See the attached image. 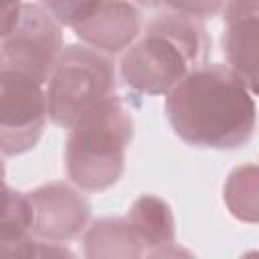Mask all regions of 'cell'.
I'll use <instances>...</instances> for the list:
<instances>
[{
  "instance_id": "obj_1",
  "label": "cell",
  "mask_w": 259,
  "mask_h": 259,
  "mask_svg": "<svg viewBox=\"0 0 259 259\" xmlns=\"http://www.w3.org/2000/svg\"><path fill=\"white\" fill-rule=\"evenodd\" d=\"M166 117L174 134L202 150H235L255 130V93L229 65L202 63L166 93Z\"/></svg>"
},
{
  "instance_id": "obj_2",
  "label": "cell",
  "mask_w": 259,
  "mask_h": 259,
  "mask_svg": "<svg viewBox=\"0 0 259 259\" xmlns=\"http://www.w3.org/2000/svg\"><path fill=\"white\" fill-rule=\"evenodd\" d=\"M210 36L202 20L164 12L146 24L121 55L119 77L142 95H166L188 71L206 63Z\"/></svg>"
},
{
  "instance_id": "obj_3",
  "label": "cell",
  "mask_w": 259,
  "mask_h": 259,
  "mask_svg": "<svg viewBox=\"0 0 259 259\" xmlns=\"http://www.w3.org/2000/svg\"><path fill=\"white\" fill-rule=\"evenodd\" d=\"M67 130L65 164L71 182L89 192L117 184L125 168V150L134 136L132 113L119 95L111 93L101 99Z\"/></svg>"
},
{
  "instance_id": "obj_4",
  "label": "cell",
  "mask_w": 259,
  "mask_h": 259,
  "mask_svg": "<svg viewBox=\"0 0 259 259\" xmlns=\"http://www.w3.org/2000/svg\"><path fill=\"white\" fill-rule=\"evenodd\" d=\"M115 65L109 55L87 45H67L45 83L49 119L71 127L85 111L115 93Z\"/></svg>"
},
{
  "instance_id": "obj_5",
  "label": "cell",
  "mask_w": 259,
  "mask_h": 259,
  "mask_svg": "<svg viewBox=\"0 0 259 259\" xmlns=\"http://www.w3.org/2000/svg\"><path fill=\"white\" fill-rule=\"evenodd\" d=\"M63 51V26L40 2H24L14 26L0 38V75L45 85Z\"/></svg>"
},
{
  "instance_id": "obj_6",
  "label": "cell",
  "mask_w": 259,
  "mask_h": 259,
  "mask_svg": "<svg viewBox=\"0 0 259 259\" xmlns=\"http://www.w3.org/2000/svg\"><path fill=\"white\" fill-rule=\"evenodd\" d=\"M47 119L45 85L0 75V152L4 156L30 152L38 144Z\"/></svg>"
},
{
  "instance_id": "obj_7",
  "label": "cell",
  "mask_w": 259,
  "mask_h": 259,
  "mask_svg": "<svg viewBox=\"0 0 259 259\" xmlns=\"http://www.w3.org/2000/svg\"><path fill=\"white\" fill-rule=\"evenodd\" d=\"M32 212L30 235L51 243H67L85 233L91 219L89 200L67 182H49L26 192Z\"/></svg>"
},
{
  "instance_id": "obj_8",
  "label": "cell",
  "mask_w": 259,
  "mask_h": 259,
  "mask_svg": "<svg viewBox=\"0 0 259 259\" xmlns=\"http://www.w3.org/2000/svg\"><path fill=\"white\" fill-rule=\"evenodd\" d=\"M73 32L83 45L105 55H117L142 34V14L132 0H101L95 12Z\"/></svg>"
},
{
  "instance_id": "obj_9",
  "label": "cell",
  "mask_w": 259,
  "mask_h": 259,
  "mask_svg": "<svg viewBox=\"0 0 259 259\" xmlns=\"http://www.w3.org/2000/svg\"><path fill=\"white\" fill-rule=\"evenodd\" d=\"M0 174V255H73L63 243L30 235V202L26 192L14 190Z\"/></svg>"
},
{
  "instance_id": "obj_10",
  "label": "cell",
  "mask_w": 259,
  "mask_h": 259,
  "mask_svg": "<svg viewBox=\"0 0 259 259\" xmlns=\"http://www.w3.org/2000/svg\"><path fill=\"white\" fill-rule=\"evenodd\" d=\"M123 219L138 237L144 249V257H168L186 253L176 247V223L172 208L164 198L156 194H142L132 202Z\"/></svg>"
},
{
  "instance_id": "obj_11",
  "label": "cell",
  "mask_w": 259,
  "mask_h": 259,
  "mask_svg": "<svg viewBox=\"0 0 259 259\" xmlns=\"http://www.w3.org/2000/svg\"><path fill=\"white\" fill-rule=\"evenodd\" d=\"M257 49H259V14L235 16L225 20L223 53L229 67L243 77L257 93Z\"/></svg>"
},
{
  "instance_id": "obj_12",
  "label": "cell",
  "mask_w": 259,
  "mask_h": 259,
  "mask_svg": "<svg viewBox=\"0 0 259 259\" xmlns=\"http://www.w3.org/2000/svg\"><path fill=\"white\" fill-rule=\"evenodd\" d=\"M85 257L89 259H136L144 257V249L127 221L99 219L85 229Z\"/></svg>"
},
{
  "instance_id": "obj_13",
  "label": "cell",
  "mask_w": 259,
  "mask_h": 259,
  "mask_svg": "<svg viewBox=\"0 0 259 259\" xmlns=\"http://www.w3.org/2000/svg\"><path fill=\"white\" fill-rule=\"evenodd\" d=\"M223 198L229 212L245 223L257 221V166L245 164L235 168L223 188Z\"/></svg>"
},
{
  "instance_id": "obj_14",
  "label": "cell",
  "mask_w": 259,
  "mask_h": 259,
  "mask_svg": "<svg viewBox=\"0 0 259 259\" xmlns=\"http://www.w3.org/2000/svg\"><path fill=\"white\" fill-rule=\"evenodd\" d=\"M101 0H40L45 10L61 24L75 28L83 20H87Z\"/></svg>"
},
{
  "instance_id": "obj_15",
  "label": "cell",
  "mask_w": 259,
  "mask_h": 259,
  "mask_svg": "<svg viewBox=\"0 0 259 259\" xmlns=\"http://www.w3.org/2000/svg\"><path fill=\"white\" fill-rule=\"evenodd\" d=\"M225 0H166V6L172 12H180L192 18H210L223 10Z\"/></svg>"
},
{
  "instance_id": "obj_16",
  "label": "cell",
  "mask_w": 259,
  "mask_h": 259,
  "mask_svg": "<svg viewBox=\"0 0 259 259\" xmlns=\"http://www.w3.org/2000/svg\"><path fill=\"white\" fill-rule=\"evenodd\" d=\"M22 4H24L22 0H0V38L18 20V14H20Z\"/></svg>"
},
{
  "instance_id": "obj_17",
  "label": "cell",
  "mask_w": 259,
  "mask_h": 259,
  "mask_svg": "<svg viewBox=\"0 0 259 259\" xmlns=\"http://www.w3.org/2000/svg\"><path fill=\"white\" fill-rule=\"evenodd\" d=\"M140 6H146V8H160V6H166V0H132Z\"/></svg>"
},
{
  "instance_id": "obj_18",
  "label": "cell",
  "mask_w": 259,
  "mask_h": 259,
  "mask_svg": "<svg viewBox=\"0 0 259 259\" xmlns=\"http://www.w3.org/2000/svg\"><path fill=\"white\" fill-rule=\"evenodd\" d=\"M0 174L6 176V166H4V154L2 152H0Z\"/></svg>"
}]
</instances>
